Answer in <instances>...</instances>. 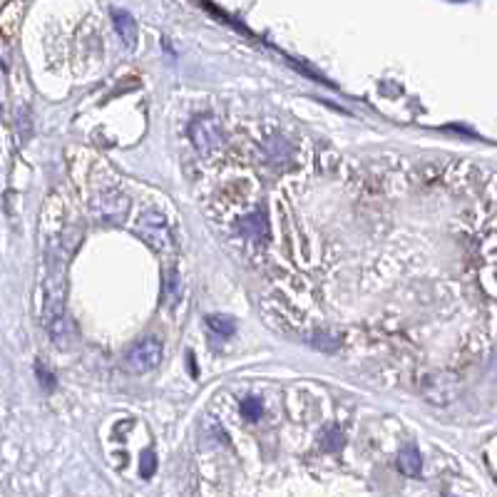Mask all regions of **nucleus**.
<instances>
[{
    "instance_id": "obj_6",
    "label": "nucleus",
    "mask_w": 497,
    "mask_h": 497,
    "mask_svg": "<svg viewBox=\"0 0 497 497\" xmlns=\"http://www.w3.org/2000/svg\"><path fill=\"white\" fill-rule=\"evenodd\" d=\"M112 22H115V30H117V35H120V40L124 43V48H127V50H134L137 38H140L134 17L129 15L127 10H120V8H115V10H112Z\"/></svg>"
},
{
    "instance_id": "obj_3",
    "label": "nucleus",
    "mask_w": 497,
    "mask_h": 497,
    "mask_svg": "<svg viewBox=\"0 0 497 497\" xmlns=\"http://www.w3.org/2000/svg\"><path fill=\"white\" fill-rule=\"evenodd\" d=\"M189 137H192V145L201 152V154H212V152L219 150L224 140V132H222V122L212 115H204V117H196L189 127Z\"/></svg>"
},
{
    "instance_id": "obj_10",
    "label": "nucleus",
    "mask_w": 497,
    "mask_h": 497,
    "mask_svg": "<svg viewBox=\"0 0 497 497\" xmlns=\"http://www.w3.org/2000/svg\"><path fill=\"white\" fill-rule=\"evenodd\" d=\"M241 410H244V415L249 420H259V415H261V403H259V398H246V401L241 403Z\"/></svg>"
},
{
    "instance_id": "obj_1",
    "label": "nucleus",
    "mask_w": 497,
    "mask_h": 497,
    "mask_svg": "<svg viewBox=\"0 0 497 497\" xmlns=\"http://www.w3.org/2000/svg\"><path fill=\"white\" fill-rule=\"evenodd\" d=\"M137 234L157 254H169L174 249V236L172 229H169L167 217L162 212H157V209H147V212L140 214V219H137Z\"/></svg>"
},
{
    "instance_id": "obj_7",
    "label": "nucleus",
    "mask_w": 497,
    "mask_h": 497,
    "mask_svg": "<svg viewBox=\"0 0 497 497\" xmlns=\"http://www.w3.org/2000/svg\"><path fill=\"white\" fill-rule=\"evenodd\" d=\"M398 465H401L403 475H408V477H418L420 473H423V458H420L418 447H415V445L403 447V450H401V455H398Z\"/></svg>"
},
{
    "instance_id": "obj_12",
    "label": "nucleus",
    "mask_w": 497,
    "mask_h": 497,
    "mask_svg": "<svg viewBox=\"0 0 497 497\" xmlns=\"http://www.w3.org/2000/svg\"><path fill=\"white\" fill-rule=\"evenodd\" d=\"M38 378H40V383H43V386L48 388V391H50V388L55 386V380H52V375L48 373V370H45V368H40V366H38Z\"/></svg>"
},
{
    "instance_id": "obj_8",
    "label": "nucleus",
    "mask_w": 497,
    "mask_h": 497,
    "mask_svg": "<svg viewBox=\"0 0 497 497\" xmlns=\"http://www.w3.org/2000/svg\"><path fill=\"white\" fill-rule=\"evenodd\" d=\"M241 234H246L249 239H261L266 234V219L261 212H249L241 219Z\"/></svg>"
},
{
    "instance_id": "obj_13",
    "label": "nucleus",
    "mask_w": 497,
    "mask_h": 497,
    "mask_svg": "<svg viewBox=\"0 0 497 497\" xmlns=\"http://www.w3.org/2000/svg\"><path fill=\"white\" fill-rule=\"evenodd\" d=\"M453 3H463V0H453Z\"/></svg>"
},
{
    "instance_id": "obj_5",
    "label": "nucleus",
    "mask_w": 497,
    "mask_h": 497,
    "mask_svg": "<svg viewBox=\"0 0 497 497\" xmlns=\"http://www.w3.org/2000/svg\"><path fill=\"white\" fill-rule=\"evenodd\" d=\"M22 13H25V0H8L3 10H0V35L3 38H15V33L20 30Z\"/></svg>"
},
{
    "instance_id": "obj_2",
    "label": "nucleus",
    "mask_w": 497,
    "mask_h": 497,
    "mask_svg": "<svg viewBox=\"0 0 497 497\" xmlns=\"http://www.w3.org/2000/svg\"><path fill=\"white\" fill-rule=\"evenodd\" d=\"M162 343L157 341V338H142L137 341L127 353V368L132 373L142 375V373H150L154 370L157 366L162 363Z\"/></svg>"
},
{
    "instance_id": "obj_11",
    "label": "nucleus",
    "mask_w": 497,
    "mask_h": 497,
    "mask_svg": "<svg viewBox=\"0 0 497 497\" xmlns=\"http://www.w3.org/2000/svg\"><path fill=\"white\" fill-rule=\"evenodd\" d=\"M157 470V458L152 450H147L145 455H142V477H152Z\"/></svg>"
},
{
    "instance_id": "obj_9",
    "label": "nucleus",
    "mask_w": 497,
    "mask_h": 497,
    "mask_svg": "<svg viewBox=\"0 0 497 497\" xmlns=\"http://www.w3.org/2000/svg\"><path fill=\"white\" fill-rule=\"evenodd\" d=\"M207 329L212 336H219V338H229L234 333V321L224 313H209L207 316Z\"/></svg>"
},
{
    "instance_id": "obj_4",
    "label": "nucleus",
    "mask_w": 497,
    "mask_h": 497,
    "mask_svg": "<svg viewBox=\"0 0 497 497\" xmlns=\"http://www.w3.org/2000/svg\"><path fill=\"white\" fill-rule=\"evenodd\" d=\"M182 298H185V281H182L179 268L169 266L162 276V308L172 311L182 303Z\"/></svg>"
}]
</instances>
